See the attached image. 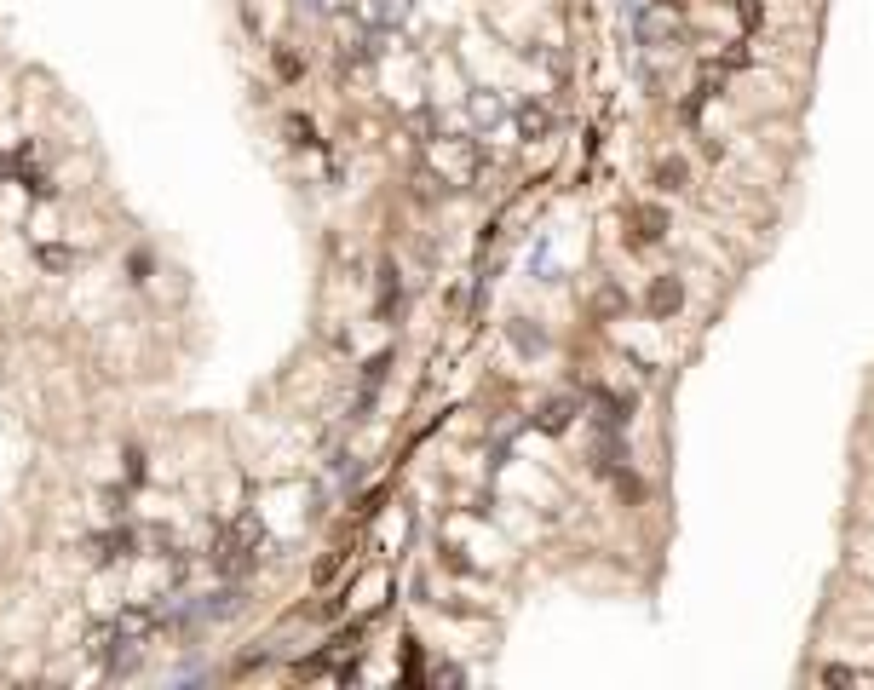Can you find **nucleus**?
I'll list each match as a JSON object with an SVG mask.
<instances>
[{
	"label": "nucleus",
	"mask_w": 874,
	"mask_h": 690,
	"mask_svg": "<svg viewBox=\"0 0 874 690\" xmlns=\"http://www.w3.org/2000/svg\"><path fill=\"white\" fill-rule=\"evenodd\" d=\"M656 242H667V207L662 202L633 207V248H656Z\"/></svg>",
	"instance_id": "nucleus-1"
},
{
	"label": "nucleus",
	"mask_w": 874,
	"mask_h": 690,
	"mask_svg": "<svg viewBox=\"0 0 874 690\" xmlns=\"http://www.w3.org/2000/svg\"><path fill=\"white\" fill-rule=\"evenodd\" d=\"M644 305H650V317H673V311L685 305V282H679V276H656L650 294H644Z\"/></svg>",
	"instance_id": "nucleus-2"
},
{
	"label": "nucleus",
	"mask_w": 874,
	"mask_h": 690,
	"mask_svg": "<svg viewBox=\"0 0 874 690\" xmlns=\"http://www.w3.org/2000/svg\"><path fill=\"white\" fill-rule=\"evenodd\" d=\"M650 184L667 190V196H679V190L690 184V161L685 156H662V161H656V173H650Z\"/></svg>",
	"instance_id": "nucleus-3"
},
{
	"label": "nucleus",
	"mask_w": 874,
	"mask_h": 690,
	"mask_svg": "<svg viewBox=\"0 0 874 690\" xmlns=\"http://www.w3.org/2000/svg\"><path fill=\"white\" fill-rule=\"evenodd\" d=\"M541 426H547V432H564V426H570V403H552V409L541 414Z\"/></svg>",
	"instance_id": "nucleus-4"
}]
</instances>
